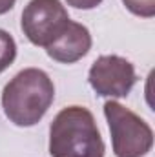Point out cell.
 I'll list each match as a JSON object with an SVG mask.
<instances>
[{"mask_svg": "<svg viewBox=\"0 0 155 157\" xmlns=\"http://www.w3.org/2000/svg\"><path fill=\"white\" fill-rule=\"evenodd\" d=\"M66 2H68V6H71L75 9H93L102 0H66Z\"/></svg>", "mask_w": 155, "mask_h": 157, "instance_id": "obj_9", "label": "cell"}, {"mask_svg": "<svg viewBox=\"0 0 155 157\" xmlns=\"http://www.w3.org/2000/svg\"><path fill=\"white\" fill-rule=\"evenodd\" d=\"M89 86L100 97H126L133 84L137 82L135 68L130 60L119 55H102L99 57L88 73Z\"/></svg>", "mask_w": 155, "mask_h": 157, "instance_id": "obj_5", "label": "cell"}, {"mask_svg": "<svg viewBox=\"0 0 155 157\" xmlns=\"http://www.w3.org/2000/svg\"><path fill=\"white\" fill-rule=\"evenodd\" d=\"M104 115L117 157H144L153 146V130L137 113L117 101L104 104Z\"/></svg>", "mask_w": 155, "mask_h": 157, "instance_id": "obj_3", "label": "cell"}, {"mask_svg": "<svg viewBox=\"0 0 155 157\" xmlns=\"http://www.w3.org/2000/svg\"><path fill=\"white\" fill-rule=\"evenodd\" d=\"M126 9L137 17L152 18L155 17V0H122Z\"/></svg>", "mask_w": 155, "mask_h": 157, "instance_id": "obj_8", "label": "cell"}, {"mask_svg": "<svg viewBox=\"0 0 155 157\" xmlns=\"http://www.w3.org/2000/svg\"><path fill=\"white\" fill-rule=\"evenodd\" d=\"M104 141L93 113L84 106H68L49 126L51 157H104Z\"/></svg>", "mask_w": 155, "mask_h": 157, "instance_id": "obj_2", "label": "cell"}, {"mask_svg": "<svg viewBox=\"0 0 155 157\" xmlns=\"http://www.w3.org/2000/svg\"><path fill=\"white\" fill-rule=\"evenodd\" d=\"M15 2H17V0H0V15H6V13H9V11L13 9Z\"/></svg>", "mask_w": 155, "mask_h": 157, "instance_id": "obj_10", "label": "cell"}, {"mask_svg": "<svg viewBox=\"0 0 155 157\" xmlns=\"http://www.w3.org/2000/svg\"><path fill=\"white\" fill-rule=\"evenodd\" d=\"M55 86L46 71L26 68L11 78L2 91V108L15 126H35L53 104Z\"/></svg>", "mask_w": 155, "mask_h": 157, "instance_id": "obj_1", "label": "cell"}, {"mask_svg": "<svg viewBox=\"0 0 155 157\" xmlns=\"http://www.w3.org/2000/svg\"><path fill=\"white\" fill-rule=\"evenodd\" d=\"M89 49H91L89 29L78 22L70 20L68 28L46 48V53L49 59L60 64H73L82 57H86Z\"/></svg>", "mask_w": 155, "mask_h": 157, "instance_id": "obj_6", "label": "cell"}, {"mask_svg": "<svg viewBox=\"0 0 155 157\" xmlns=\"http://www.w3.org/2000/svg\"><path fill=\"white\" fill-rule=\"evenodd\" d=\"M17 59V42L6 31L0 29V73L6 71Z\"/></svg>", "mask_w": 155, "mask_h": 157, "instance_id": "obj_7", "label": "cell"}, {"mask_svg": "<svg viewBox=\"0 0 155 157\" xmlns=\"http://www.w3.org/2000/svg\"><path fill=\"white\" fill-rule=\"evenodd\" d=\"M70 24V15L60 0H31L24 11L20 28L31 44L47 48Z\"/></svg>", "mask_w": 155, "mask_h": 157, "instance_id": "obj_4", "label": "cell"}]
</instances>
